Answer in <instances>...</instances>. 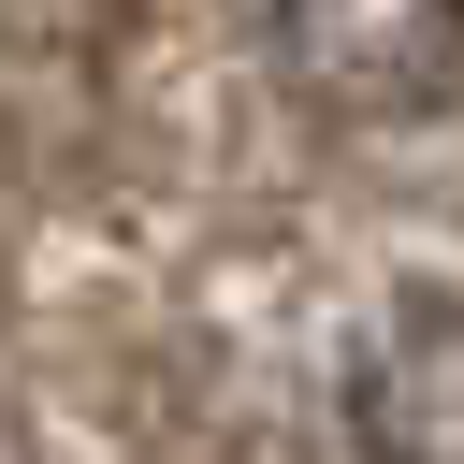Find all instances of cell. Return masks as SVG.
<instances>
[{"instance_id":"1","label":"cell","mask_w":464,"mask_h":464,"mask_svg":"<svg viewBox=\"0 0 464 464\" xmlns=\"http://www.w3.org/2000/svg\"><path fill=\"white\" fill-rule=\"evenodd\" d=\"M276 58L334 116H420L464 72V0H276Z\"/></svg>"}]
</instances>
